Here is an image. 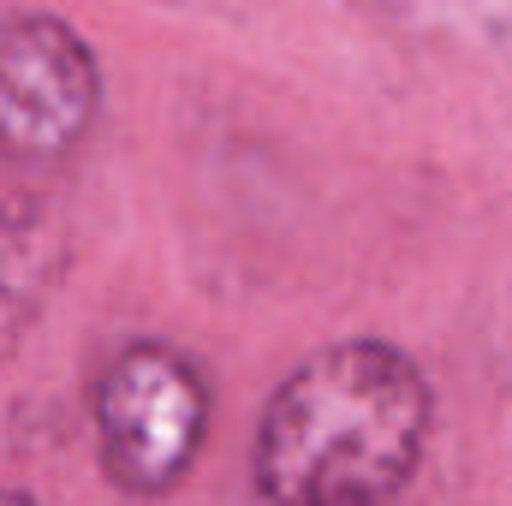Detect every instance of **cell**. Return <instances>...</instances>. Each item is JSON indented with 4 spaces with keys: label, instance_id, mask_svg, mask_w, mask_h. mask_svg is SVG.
<instances>
[{
    "label": "cell",
    "instance_id": "2",
    "mask_svg": "<svg viewBox=\"0 0 512 506\" xmlns=\"http://www.w3.org/2000/svg\"><path fill=\"white\" fill-rule=\"evenodd\" d=\"M215 429V381L167 334H131L90 387L96 471L126 501H167L203 459Z\"/></svg>",
    "mask_w": 512,
    "mask_h": 506
},
{
    "label": "cell",
    "instance_id": "4",
    "mask_svg": "<svg viewBox=\"0 0 512 506\" xmlns=\"http://www.w3.org/2000/svg\"><path fill=\"white\" fill-rule=\"evenodd\" d=\"M66 262H72V233L60 203L42 191H6L0 197V364L30 340Z\"/></svg>",
    "mask_w": 512,
    "mask_h": 506
},
{
    "label": "cell",
    "instance_id": "5",
    "mask_svg": "<svg viewBox=\"0 0 512 506\" xmlns=\"http://www.w3.org/2000/svg\"><path fill=\"white\" fill-rule=\"evenodd\" d=\"M0 506H42V501H36L24 483H0Z\"/></svg>",
    "mask_w": 512,
    "mask_h": 506
},
{
    "label": "cell",
    "instance_id": "3",
    "mask_svg": "<svg viewBox=\"0 0 512 506\" xmlns=\"http://www.w3.org/2000/svg\"><path fill=\"white\" fill-rule=\"evenodd\" d=\"M102 114V54L66 18L42 6L0 12V161L54 167Z\"/></svg>",
    "mask_w": 512,
    "mask_h": 506
},
{
    "label": "cell",
    "instance_id": "1",
    "mask_svg": "<svg viewBox=\"0 0 512 506\" xmlns=\"http://www.w3.org/2000/svg\"><path fill=\"white\" fill-rule=\"evenodd\" d=\"M435 435V381L387 334H346L268 387L251 429L262 506H387Z\"/></svg>",
    "mask_w": 512,
    "mask_h": 506
}]
</instances>
